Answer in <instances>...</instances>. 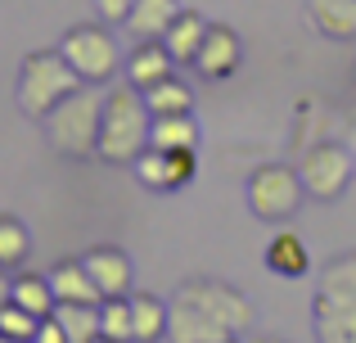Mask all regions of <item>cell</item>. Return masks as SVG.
Masks as SVG:
<instances>
[{"instance_id":"17","label":"cell","mask_w":356,"mask_h":343,"mask_svg":"<svg viewBox=\"0 0 356 343\" xmlns=\"http://www.w3.org/2000/svg\"><path fill=\"white\" fill-rule=\"evenodd\" d=\"M208 27H212V23L199 14V9H181V14H176V23L163 32V45L172 50L176 63H190V68H194L203 41H208Z\"/></svg>"},{"instance_id":"25","label":"cell","mask_w":356,"mask_h":343,"mask_svg":"<svg viewBox=\"0 0 356 343\" xmlns=\"http://www.w3.org/2000/svg\"><path fill=\"white\" fill-rule=\"evenodd\" d=\"M99 321H104L108 339L131 343V294H127V298H104V303H99Z\"/></svg>"},{"instance_id":"9","label":"cell","mask_w":356,"mask_h":343,"mask_svg":"<svg viewBox=\"0 0 356 343\" xmlns=\"http://www.w3.org/2000/svg\"><path fill=\"white\" fill-rule=\"evenodd\" d=\"M136 181L145 190H158V194H172V190H185L199 172V150H154L149 145L136 163H131Z\"/></svg>"},{"instance_id":"30","label":"cell","mask_w":356,"mask_h":343,"mask_svg":"<svg viewBox=\"0 0 356 343\" xmlns=\"http://www.w3.org/2000/svg\"><path fill=\"white\" fill-rule=\"evenodd\" d=\"M9 298H14V276H9L5 266H0V312L9 308Z\"/></svg>"},{"instance_id":"14","label":"cell","mask_w":356,"mask_h":343,"mask_svg":"<svg viewBox=\"0 0 356 343\" xmlns=\"http://www.w3.org/2000/svg\"><path fill=\"white\" fill-rule=\"evenodd\" d=\"M172 326V298L140 289L131 294V343H163Z\"/></svg>"},{"instance_id":"6","label":"cell","mask_w":356,"mask_h":343,"mask_svg":"<svg viewBox=\"0 0 356 343\" xmlns=\"http://www.w3.org/2000/svg\"><path fill=\"white\" fill-rule=\"evenodd\" d=\"M59 50L68 54V63L81 72V81H90V86L113 81V72L127 63V54L118 50L113 32H108L104 23H77V27H68V32L59 36Z\"/></svg>"},{"instance_id":"7","label":"cell","mask_w":356,"mask_h":343,"mask_svg":"<svg viewBox=\"0 0 356 343\" xmlns=\"http://www.w3.org/2000/svg\"><path fill=\"white\" fill-rule=\"evenodd\" d=\"M172 294L185 298V303H194V308H203L208 317H217L221 326L235 330V335H243V330L252 326V298L243 289H235V285L217 280V276H185Z\"/></svg>"},{"instance_id":"2","label":"cell","mask_w":356,"mask_h":343,"mask_svg":"<svg viewBox=\"0 0 356 343\" xmlns=\"http://www.w3.org/2000/svg\"><path fill=\"white\" fill-rule=\"evenodd\" d=\"M99 127H104V90L81 86L72 90L63 104H54L41 118L45 145L63 159H90L99 154Z\"/></svg>"},{"instance_id":"32","label":"cell","mask_w":356,"mask_h":343,"mask_svg":"<svg viewBox=\"0 0 356 343\" xmlns=\"http://www.w3.org/2000/svg\"><path fill=\"white\" fill-rule=\"evenodd\" d=\"M248 343H289V339H280V335H257V339H248Z\"/></svg>"},{"instance_id":"1","label":"cell","mask_w":356,"mask_h":343,"mask_svg":"<svg viewBox=\"0 0 356 343\" xmlns=\"http://www.w3.org/2000/svg\"><path fill=\"white\" fill-rule=\"evenodd\" d=\"M149 122H154V113L145 104V90L118 81L113 90H104V127H99L95 159L113 163V168H131L149 150Z\"/></svg>"},{"instance_id":"24","label":"cell","mask_w":356,"mask_h":343,"mask_svg":"<svg viewBox=\"0 0 356 343\" xmlns=\"http://www.w3.org/2000/svg\"><path fill=\"white\" fill-rule=\"evenodd\" d=\"M27 257H32V230L23 226V217L0 212V266H5V271H18Z\"/></svg>"},{"instance_id":"28","label":"cell","mask_w":356,"mask_h":343,"mask_svg":"<svg viewBox=\"0 0 356 343\" xmlns=\"http://www.w3.org/2000/svg\"><path fill=\"white\" fill-rule=\"evenodd\" d=\"M99 23H127V14L136 9V0H90Z\"/></svg>"},{"instance_id":"22","label":"cell","mask_w":356,"mask_h":343,"mask_svg":"<svg viewBox=\"0 0 356 343\" xmlns=\"http://www.w3.org/2000/svg\"><path fill=\"white\" fill-rule=\"evenodd\" d=\"M54 321L63 326L68 343H95L104 335V321H99V303H59Z\"/></svg>"},{"instance_id":"27","label":"cell","mask_w":356,"mask_h":343,"mask_svg":"<svg viewBox=\"0 0 356 343\" xmlns=\"http://www.w3.org/2000/svg\"><path fill=\"white\" fill-rule=\"evenodd\" d=\"M316 343H356V321H312Z\"/></svg>"},{"instance_id":"19","label":"cell","mask_w":356,"mask_h":343,"mask_svg":"<svg viewBox=\"0 0 356 343\" xmlns=\"http://www.w3.org/2000/svg\"><path fill=\"white\" fill-rule=\"evenodd\" d=\"M176 14H181V0H136V9L127 14L122 27L136 41H163V32L176 23Z\"/></svg>"},{"instance_id":"11","label":"cell","mask_w":356,"mask_h":343,"mask_svg":"<svg viewBox=\"0 0 356 343\" xmlns=\"http://www.w3.org/2000/svg\"><path fill=\"white\" fill-rule=\"evenodd\" d=\"M239 339L235 330H226L217 317H208L203 308L176 298L172 294V326H167V343H230Z\"/></svg>"},{"instance_id":"5","label":"cell","mask_w":356,"mask_h":343,"mask_svg":"<svg viewBox=\"0 0 356 343\" xmlns=\"http://www.w3.org/2000/svg\"><path fill=\"white\" fill-rule=\"evenodd\" d=\"M298 172H302L307 199L339 203L343 194H348L352 176H356V154L348 150V141H316V145H307V150H302Z\"/></svg>"},{"instance_id":"26","label":"cell","mask_w":356,"mask_h":343,"mask_svg":"<svg viewBox=\"0 0 356 343\" xmlns=\"http://www.w3.org/2000/svg\"><path fill=\"white\" fill-rule=\"evenodd\" d=\"M36 330H41V317H32L27 308H18V303L9 298V308L0 312V335L23 339V343H36Z\"/></svg>"},{"instance_id":"20","label":"cell","mask_w":356,"mask_h":343,"mask_svg":"<svg viewBox=\"0 0 356 343\" xmlns=\"http://www.w3.org/2000/svg\"><path fill=\"white\" fill-rule=\"evenodd\" d=\"M203 131L194 113H163L149 122V145L154 150H199Z\"/></svg>"},{"instance_id":"8","label":"cell","mask_w":356,"mask_h":343,"mask_svg":"<svg viewBox=\"0 0 356 343\" xmlns=\"http://www.w3.org/2000/svg\"><path fill=\"white\" fill-rule=\"evenodd\" d=\"M312 321H356V253H339L321 266Z\"/></svg>"},{"instance_id":"35","label":"cell","mask_w":356,"mask_h":343,"mask_svg":"<svg viewBox=\"0 0 356 343\" xmlns=\"http://www.w3.org/2000/svg\"><path fill=\"white\" fill-rule=\"evenodd\" d=\"M352 81H356V68H352Z\"/></svg>"},{"instance_id":"34","label":"cell","mask_w":356,"mask_h":343,"mask_svg":"<svg viewBox=\"0 0 356 343\" xmlns=\"http://www.w3.org/2000/svg\"><path fill=\"white\" fill-rule=\"evenodd\" d=\"M95 343H118V339H108V335H99V339H95Z\"/></svg>"},{"instance_id":"33","label":"cell","mask_w":356,"mask_h":343,"mask_svg":"<svg viewBox=\"0 0 356 343\" xmlns=\"http://www.w3.org/2000/svg\"><path fill=\"white\" fill-rule=\"evenodd\" d=\"M0 343H23V339H9V335H0Z\"/></svg>"},{"instance_id":"13","label":"cell","mask_w":356,"mask_h":343,"mask_svg":"<svg viewBox=\"0 0 356 343\" xmlns=\"http://www.w3.org/2000/svg\"><path fill=\"white\" fill-rule=\"evenodd\" d=\"M176 68H181V63L172 59V50H167L163 41H136V50L127 54V63H122L127 81H131V86H140V90H149L154 81L172 77Z\"/></svg>"},{"instance_id":"23","label":"cell","mask_w":356,"mask_h":343,"mask_svg":"<svg viewBox=\"0 0 356 343\" xmlns=\"http://www.w3.org/2000/svg\"><path fill=\"white\" fill-rule=\"evenodd\" d=\"M145 104H149L154 118H163V113H194V90L172 72V77L154 81V86L145 90Z\"/></svg>"},{"instance_id":"15","label":"cell","mask_w":356,"mask_h":343,"mask_svg":"<svg viewBox=\"0 0 356 343\" xmlns=\"http://www.w3.org/2000/svg\"><path fill=\"white\" fill-rule=\"evenodd\" d=\"M45 276H50L54 298H59V303H104L95 276L86 271V262H81V257H59V262H54Z\"/></svg>"},{"instance_id":"4","label":"cell","mask_w":356,"mask_h":343,"mask_svg":"<svg viewBox=\"0 0 356 343\" xmlns=\"http://www.w3.org/2000/svg\"><path fill=\"white\" fill-rule=\"evenodd\" d=\"M243 199H248V212L257 221H293L298 208L307 199L302 172L293 163H261V168L248 172V185H243Z\"/></svg>"},{"instance_id":"31","label":"cell","mask_w":356,"mask_h":343,"mask_svg":"<svg viewBox=\"0 0 356 343\" xmlns=\"http://www.w3.org/2000/svg\"><path fill=\"white\" fill-rule=\"evenodd\" d=\"M343 141H348V150L356 154V113L348 118V127H343Z\"/></svg>"},{"instance_id":"36","label":"cell","mask_w":356,"mask_h":343,"mask_svg":"<svg viewBox=\"0 0 356 343\" xmlns=\"http://www.w3.org/2000/svg\"><path fill=\"white\" fill-rule=\"evenodd\" d=\"M230 343H239V339H230Z\"/></svg>"},{"instance_id":"3","label":"cell","mask_w":356,"mask_h":343,"mask_svg":"<svg viewBox=\"0 0 356 343\" xmlns=\"http://www.w3.org/2000/svg\"><path fill=\"white\" fill-rule=\"evenodd\" d=\"M90 86V81H81V72L68 63V54L54 45V50H32L23 59V68H18V109H23V118H32V122H41L45 113H50L54 104H63V99L72 95V90Z\"/></svg>"},{"instance_id":"10","label":"cell","mask_w":356,"mask_h":343,"mask_svg":"<svg viewBox=\"0 0 356 343\" xmlns=\"http://www.w3.org/2000/svg\"><path fill=\"white\" fill-rule=\"evenodd\" d=\"M239 63H243L239 32L230 23H212L208 27V41H203V50H199V59H194V72L208 77V81H226V77H235V72H239Z\"/></svg>"},{"instance_id":"29","label":"cell","mask_w":356,"mask_h":343,"mask_svg":"<svg viewBox=\"0 0 356 343\" xmlns=\"http://www.w3.org/2000/svg\"><path fill=\"white\" fill-rule=\"evenodd\" d=\"M36 343H68V335H63V326L54 317H45L41 330H36Z\"/></svg>"},{"instance_id":"16","label":"cell","mask_w":356,"mask_h":343,"mask_svg":"<svg viewBox=\"0 0 356 343\" xmlns=\"http://www.w3.org/2000/svg\"><path fill=\"white\" fill-rule=\"evenodd\" d=\"M307 23L325 41H356V0H307Z\"/></svg>"},{"instance_id":"21","label":"cell","mask_w":356,"mask_h":343,"mask_svg":"<svg viewBox=\"0 0 356 343\" xmlns=\"http://www.w3.org/2000/svg\"><path fill=\"white\" fill-rule=\"evenodd\" d=\"M14 303L18 308H27L32 317H54V308H59V298H54V285L45 271H18L14 276Z\"/></svg>"},{"instance_id":"18","label":"cell","mask_w":356,"mask_h":343,"mask_svg":"<svg viewBox=\"0 0 356 343\" xmlns=\"http://www.w3.org/2000/svg\"><path fill=\"white\" fill-rule=\"evenodd\" d=\"M261 262H266V271L280 276V280H302V276L312 271V253H307V244L293 235V230H280V235L266 244Z\"/></svg>"},{"instance_id":"12","label":"cell","mask_w":356,"mask_h":343,"mask_svg":"<svg viewBox=\"0 0 356 343\" xmlns=\"http://www.w3.org/2000/svg\"><path fill=\"white\" fill-rule=\"evenodd\" d=\"M81 262H86L90 276H95V285H99L104 298H127V294H136V266H131V257L122 253V248L99 244V248H90Z\"/></svg>"}]
</instances>
